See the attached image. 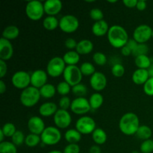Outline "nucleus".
<instances>
[{"mask_svg":"<svg viewBox=\"0 0 153 153\" xmlns=\"http://www.w3.org/2000/svg\"><path fill=\"white\" fill-rule=\"evenodd\" d=\"M109 43L116 49H122L128 41V34L126 30L119 25H114L110 27L108 32Z\"/></svg>","mask_w":153,"mask_h":153,"instance_id":"obj_1","label":"nucleus"},{"mask_svg":"<svg viewBox=\"0 0 153 153\" xmlns=\"http://www.w3.org/2000/svg\"><path fill=\"white\" fill-rule=\"evenodd\" d=\"M48 153H64V152H61V151L59 150H52V151H50V152H49Z\"/></svg>","mask_w":153,"mask_h":153,"instance_id":"obj_57","label":"nucleus"},{"mask_svg":"<svg viewBox=\"0 0 153 153\" xmlns=\"http://www.w3.org/2000/svg\"><path fill=\"white\" fill-rule=\"evenodd\" d=\"M25 134L20 130H17L11 137V142L16 146H19L23 144V143H25Z\"/></svg>","mask_w":153,"mask_h":153,"instance_id":"obj_35","label":"nucleus"},{"mask_svg":"<svg viewBox=\"0 0 153 153\" xmlns=\"http://www.w3.org/2000/svg\"><path fill=\"white\" fill-rule=\"evenodd\" d=\"M64 153H79L80 152V146L77 143H69L64 147Z\"/></svg>","mask_w":153,"mask_h":153,"instance_id":"obj_46","label":"nucleus"},{"mask_svg":"<svg viewBox=\"0 0 153 153\" xmlns=\"http://www.w3.org/2000/svg\"><path fill=\"white\" fill-rule=\"evenodd\" d=\"M134 64L137 69L148 70L152 64V61L148 55H140V56L136 57L134 60Z\"/></svg>","mask_w":153,"mask_h":153,"instance_id":"obj_30","label":"nucleus"},{"mask_svg":"<svg viewBox=\"0 0 153 153\" xmlns=\"http://www.w3.org/2000/svg\"><path fill=\"white\" fill-rule=\"evenodd\" d=\"M11 82L17 89L24 90L31 85V75L22 70L17 71L12 76Z\"/></svg>","mask_w":153,"mask_h":153,"instance_id":"obj_10","label":"nucleus"},{"mask_svg":"<svg viewBox=\"0 0 153 153\" xmlns=\"http://www.w3.org/2000/svg\"><path fill=\"white\" fill-rule=\"evenodd\" d=\"M92 138L94 143L97 145H102L105 143V142L107 141V133L102 128H97L92 133Z\"/></svg>","mask_w":153,"mask_h":153,"instance_id":"obj_25","label":"nucleus"},{"mask_svg":"<svg viewBox=\"0 0 153 153\" xmlns=\"http://www.w3.org/2000/svg\"><path fill=\"white\" fill-rule=\"evenodd\" d=\"M140 127V120L136 114L128 112L123 115L119 122V128L126 135H134Z\"/></svg>","mask_w":153,"mask_h":153,"instance_id":"obj_2","label":"nucleus"},{"mask_svg":"<svg viewBox=\"0 0 153 153\" xmlns=\"http://www.w3.org/2000/svg\"><path fill=\"white\" fill-rule=\"evenodd\" d=\"M93 61L96 64L99 66H104L107 63V57L104 53L101 52H97L93 55Z\"/></svg>","mask_w":153,"mask_h":153,"instance_id":"obj_40","label":"nucleus"},{"mask_svg":"<svg viewBox=\"0 0 153 153\" xmlns=\"http://www.w3.org/2000/svg\"><path fill=\"white\" fill-rule=\"evenodd\" d=\"M117 1H108V2H109V3H115V2H117Z\"/></svg>","mask_w":153,"mask_h":153,"instance_id":"obj_58","label":"nucleus"},{"mask_svg":"<svg viewBox=\"0 0 153 153\" xmlns=\"http://www.w3.org/2000/svg\"><path fill=\"white\" fill-rule=\"evenodd\" d=\"M43 26L48 31H53L59 27V20L55 16H48L43 19Z\"/></svg>","mask_w":153,"mask_h":153,"instance_id":"obj_29","label":"nucleus"},{"mask_svg":"<svg viewBox=\"0 0 153 153\" xmlns=\"http://www.w3.org/2000/svg\"><path fill=\"white\" fill-rule=\"evenodd\" d=\"M58 106L55 103L52 102H47L43 103L39 108V114L42 117H48L54 116L57 111H58Z\"/></svg>","mask_w":153,"mask_h":153,"instance_id":"obj_19","label":"nucleus"},{"mask_svg":"<svg viewBox=\"0 0 153 153\" xmlns=\"http://www.w3.org/2000/svg\"><path fill=\"white\" fill-rule=\"evenodd\" d=\"M45 13L48 16H53L58 14L62 10L63 4L60 0H47L43 2Z\"/></svg>","mask_w":153,"mask_h":153,"instance_id":"obj_18","label":"nucleus"},{"mask_svg":"<svg viewBox=\"0 0 153 153\" xmlns=\"http://www.w3.org/2000/svg\"><path fill=\"white\" fill-rule=\"evenodd\" d=\"M63 76H64V82L68 83L73 88L81 83L83 75L78 66L73 65L67 66Z\"/></svg>","mask_w":153,"mask_h":153,"instance_id":"obj_7","label":"nucleus"},{"mask_svg":"<svg viewBox=\"0 0 153 153\" xmlns=\"http://www.w3.org/2000/svg\"><path fill=\"white\" fill-rule=\"evenodd\" d=\"M7 72V66L6 61L0 60V77L2 79L6 76Z\"/></svg>","mask_w":153,"mask_h":153,"instance_id":"obj_48","label":"nucleus"},{"mask_svg":"<svg viewBox=\"0 0 153 153\" xmlns=\"http://www.w3.org/2000/svg\"><path fill=\"white\" fill-rule=\"evenodd\" d=\"M64 45H65V46L67 48V49H70V51H73V49H76L78 43L75 39L70 37V38H67V40H65Z\"/></svg>","mask_w":153,"mask_h":153,"instance_id":"obj_47","label":"nucleus"},{"mask_svg":"<svg viewBox=\"0 0 153 153\" xmlns=\"http://www.w3.org/2000/svg\"><path fill=\"white\" fill-rule=\"evenodd\" d=\"M89 153H102L99 145H94L89 149Z\"/></svg>","mask_w":153,"mask_h":153,"instance_id":"obj_53","label":"nucleus"},{"mask_svg":"<svg viewBox=\"0 0 153 153\" xmlns=\"http://www.w3.org/2000/svg\"><path fill=\"white\" fill-rule=\"evenodd\" d=\"M104 153H108V152H104Z\"/></svg>","mask_w":153,"mask_h":153,"instance_id":"obj_61","label":"nucleus"},{"mask_svg":"<svg viewBox=\"0 0 153 153\" xmlns=\"http://www.w3.org/2000/svg\"><path fill=\"white\" fill-rule=\"evenodd\" d=\"M107 83V78L101 72H96L90 79V85L91 88L98 93L103 91L106 88Z\"/></svg>","mask_w":153,"mask_h":153,"instance_id":"obj_14","label":"nucleus"},{"mask_svg":"<svg viewBox=\"0 0 153 153\" xmlns=\"http://www.w3.org/2000/svg\"><path fill=\"white\" fill-rule=\"evenodd\" d=\"M19 34V29L16 25H8L6 27L2 32V37L6 40H11L17 38Z\"/></svg>","mask_w":153,"mask_h":153,"instance_id":"obj_24","label":"nucleus"},{"mask_svg":"<svg viewBox=\"0 0 153 153\" xmlns=\"http://www.w3.org/2000/svg\"><path fill=\"white\" fill-rule=\"evenodd\" d=\"M146 6H147V4H146V1H144V0H139V1H137L136 8L138 10L142 11V10H144L146 8Z\"/></svg>","mask_w":153,"mask_h":153,"instance_id":"obj_51","label":"nucleus"},{"mask_svg":"<svg viewBox=\"0 0 153 153\" xmlns=\"http://www.w3.org/2000/svg\"><path fill=\"white\" fill-rule=\"evenodd\" d=\"M0 153H17L16 146L12 142L3 141L0 143Z\"/></svg>","mask_w":153,"mask_h":153,"instance_id":"obj_33","label":"nucleus"},{"mask_svg":"<svg viewBox=\"0 0 153 153\" xmlns=\"http://www.w3.org/2000/svg\"><path fill=\"white\" fill-rule=\"evenodd\" d=\"M1 130L4 133V136L7 137H12V136L17 131L15 125L12 123H7L4 124L2 128H1Z\"/></svg>","mask_w":153,"mask_h":153,"instance_id":"obj_38","label":"nucleus"},{"mask_svg":"<svg viewBox=\"0 0 153 153\" xmlns=\"http://www.w3.org/2000/svg\"><path fill=\"white\" fill-rule=\"evenodd\" d=\"M111 73L114 76L117 78L122 77L125 73V67L120 63L114 64L113 67H111Z\"/></svg>","mask_w":153,"mask_h":153,"instance_id":"obj_41","label":"nucleus"},{"mask_svg":"<svg viewBox=\"0 0 153 153\" xmlns=\"http://www.w3.org/2000/svg\"><path fill=\"white\" fill-rule=\"evenodd\" d=\"M56 90L58 94L63 96V97H65L67 94H70V91H71V86L64 81V82H61L58 84Z\"/></svg>","mask_w":153,"mask_h":153,"instance_id":"obj_36","label":"nucleus"},{"mask_svg":"<svg viewBox=\"0 0 153 153\" xmlns=\"http://www.w3.org/2000/svg\"><path fill=\"white\" fill-rule=\"evenodd\" d=\"M140 150L141 153H152L153 152V140H143V143L140 144Z\"/></svg>","mask_w":153,"mask_h":153,"instance_id":"obj_42","label":"nucleus"},{"mask_svg":"<svg viewBox=\"0 0 153 153\" xmlns=\"http://www.w3.org/2000/svg\"><path fill=\"white\" fill-rule=\"evenodd\" d=\"M72 92L77 97H85L88 93V88L85 85L80 83L72 88Z\"/></svg>","mask_w":153,"mask_h":153,"instance_id":"obj_39","label":"nucleus"},{"mask_svg":"<svg viewBox=\"0 0 153 153\" xmlns=\"http://www.w3.org/2000/svg\"><path fill=\"white\" fill-rule=\"evenodd\" d=\"M135 135L140 140H149L152 137V131L148 126L142 125L140 126Z\"/></svg>","mask_w":153,"mask_h":153,"instance_id":"obj_31","label":"nucleus"},{"mask_svg":"<svg viewBox=\"0 0 153 153\" xmlns=\"http://www.w3.org/2000/svg\"><path fill=\"white\" fill-rule=\"evenodd\" d=\"M131 153H139V152H137V151L134 150V151H133V152H131Z\"/></svg>","mask_w":153,"mask_h":153,"instance_id":"obj_59","label":"nucleus"},{"mask_svg":"<svg viewBox=\"0 0 153 153\" xmlns=\"http://www.w3.org/2000/svg\"><path fill=\"white\" fill-rule=\"evenodd\" d=\"M80 68L81 72H82L83 76H93L96 73V68L93 64L90 62H85L81 65Z\"/></svg>","mask_w":153,"mask_h":153,"instance_id":"obj_34","label":"nucleus"},{"mask_svg":"<svg viewBox=\"0 0 153 153\" xmlns=\"http://www.w3.org/2000/svg\"><path fill=\"white\" fill-rule=\"evenodd\" d=\"M54 123L58 128L64 129L68 128L72 123L71 114L67 110L58 109L54 115Z\"/></svg>","mask_w":153,"mask_h":153,"instance_id":"obj_13","label":"nucleus"},{"mask_svg":"<svg viewBox=\"0 0 153 153\" xmlns=\"http://www.w3.org/2000/svg\"><path fill=\"white\" fill-rule=\"evenodd\" d=\"M93 49H94V44L92 41L88 39H84L78 42L76 51L80 55H85L91 53Z\"/></svg>","mask_w":153,"mask_h":153,"instance_id":"obj_22","label":"nucleus"},{"mask_svg":"<svg viewBox=\"0 0 153 153\" xmlns=\"http://www.w3.org/2000/svg\"><path fill=\"white\" fill-rule=\"evenodd\" d=\"M48 74L43 70H36L31 74V86L40 89L47 84Z\"/></svg>","mask_w":153,"mask_h":153,"instance_id":"obj_16","label":"nucleus"},{"mask_svg":"<svg viewBox=\"0 0 153 153\" xmlns=\"http://www.w3.org/2000/svg\"><path fill=\"white\" fill-rule=\"evenodd\" d=\"M152 38L153 39V30H152Z\"/></svg>","mask_w":153,"mask_h":153,"instance_id":"obj_60","label":"nucleus"},{"mask_svg":"<svg viewBox=\"0 0 153 153\" xmlns=\"http://www.w3.org/2000/svg\"><path fill=\"white\" fill-rule=\"evenodd\" d=\"M79 21L74 15L67 14L62 16L59 20V28L63 32L71 34L78 30Z\"/></svg>","mask_w":153,"mask_h":153,"instance_id":"obj_8","label":"nucleus"},{"mask_svg":"<svg viewBox=\"0 0 153 153\" xmlns=\"http://www.w3.org/2000/svg\"><path fill=\"white\" fill-rule=\"evenodd\" d=\"M152 29L149 25L142 24L138 25L133 32V39L138 43H146L152 38Z\"/></svg>","mask_w":153,"mask_h":153,"instance_id":"obj_12","label":"nucleus"},{"mask_svg":"<svg viewBox=\"0 0 153 153\" xmlns=\"http://www.w3.org/2000/svg\"><path fill=\"white\" fill-rule=\"evenodd\" d=\"M147 70H148V73H149V77L153 78V64H151V66L149 67V69H148Z\"/></svg>","mask_w":153,"mask_h":153,"instance_id":"obj_55","label":"nucleus"},{"mask_svg":"<svg viewBox=\"0 0 153 153\" xmlns=\"http://www.w3.org/2000/svg\"><path fill=\"white\" fill-rule=\"evenodd\" d=\"M4 137H5V136H4V133L2 132V131H1V130H0V143H1V142L4 141Z\"/></svg>","mask_w":153,"mask_h":153,"instance_id":"obj_56","label":"nucleus"},{"mask_svg":"<svg viewBox=\"0 0 153 153\" xmlns=\"http://www.w3.org/2000/svg\"><path fill=\"white\" fill-rule=\"evenodd\" d=\"M61 133L59 128L54 126H48L40 135L42 143L46 146H54L61 141Z\"/></svg>","mask_w":153,"mask_h":153,"instance_id":"obj_5","label":"nucleus"},{"mask_svg":"<svg viewBox=\"0 0 153 153\" xmlns=\"http://www.w3.org/2000/svg\"><path fill=\"white\" fill-rule=\"evenodd\" d=\"M143 91L149 97H153V78H149L143 85Z\"/></svg>","mask_w":153,"mask_h":153,"instance_id":"obj_45","label":"nucleus"},{"mask_svg":"<svg viewBox=\"0 0 153 153\" xmlns=\"http://www.w3.org/2000/svg\"><path fill=\"white\" fill-rule=\"evenodd\" d=\"M40 97L41 96H40V90L33 86H29L22 90L19 97V100L23 106L31 108L38 103Z\"/></svg>","mask_w":153,"mask_h":153,"instance_id":"obj_3","label":"nucleus"},{"mask_svg":"<svg viewBox=\"0 0 153 153\" xmlns=\"http://www.w3.org/2000/svg\"><path fill=\"white\" fill-rule=\"evenodd\" d=\"M103 102H104V98L102 95L98 92L93 94L89 99L90 105H91V109H94V110L100 108L102 105Z\"/></svg>","mask_w":153,"mask_h":153,"instance_id":"obj_28","label":"nucleus"},{"mask_svg":"<svg viewBox=\"0 0 153 153\" xmlns=\"http://www.w3.org/2000/svg\"><path fill=\"white\" fill-rule=\"evenodd\" d=\"M149 75L147 70L143 69H137L132 74V81L135 85H143L148 79H149Z\"/></svg>","mask_w":153,"mask_h":153,"instance_id":"obj_21","label":"nucleus"},{"mask_svg":"<svg viewBox=\"0 0 153 153\" xmlns=\"http://www.w3.org/2000/svg\"><path fill=\"white\" fill-rule=\"evenodd\" d=\"M72 112L77 115H84L88 114L91 110L89 100L85 97H76L72 101L71 107Z\"/></svg>","mask_w":153,"mask_h":153,"instance_id":"obj_11","label":"nucleus"},{"mask_svg":"<svg viewBox=\"0 0 153 153\" xmlns=\"http://www.w3.org/2000/svg\"><path fill=\"white\" fill-rule=\"evenodd\" d=\"M63 59H64L66 65H76L80 61V55L76 51H68L64 55Z\"/></svg>","mask_w":153,"mask_h":153,"instance_id":"obj_23","label":"nucleus"},{"mask_svg":"<svg viewBox=\"0 0 153 153\" xmlns=\"http://www.w3.org/2000/svg\"><path fill=\"white\" fill-rule=\"evenodd\" d=\"M40 93L41 97L45 99H51L55 97L57 92L56 88L52 84H46L44 86L40 88Z\"/></svg>","mask_w":153,"mask_h":153,"instance_id":"obj_27","label":"nucleus"},{"mask_svg":"<svg viewBox=\"0 0 153 153\" xmlns=\"http://www.w3.org/2000/svg\"><path fill=\"white\" fill-rule=\"evenodd\" d=\"M41 141L40 135H37L35 134H31L30 133L29 134L25 137V144L28 147H35Z\"/></svg>","mask_w":153,"mask_h":153,"instance_id":"obj_32","label":"nucleus"},{"mask_svg":"<svg viewBox=\"0 0 153 153\" xmlns=\"http://www.w3.org/2000/svg\"><path fill=\"white\" fill-rule=\"evenodd\" d=\"M148 52H149V47L146 43H138L137 47L132 51L131 55L136 58L140 55H147Z\"/></svg>","mask_w":153,"mask_h":153,"instance_id":"obj_37","label":"nucleus"},{"mask_svg":"<svg viewBox=\"0 0 153 153\" xmlns=\"http://www.w3.org/2000/svg\"><path fill=\"white\" fill-rule=\"evenodd\" d=\"M109 26L108 22L105 20L98 21L95 22L92 25V32L97 37H102V36L108 34L109 31Z\"/></svg>","mask_w":153,"mask_h":153,"instance_id":"obj_20","label":"nucleus"},{"mask_svg":"<svg viewBox=\"0 0 153 153\" xmlns=\"http://www.w3.org/2000/svg\"><path fill=\"white\" fill-rule=\"evenodd\" d=\"M137 44H138V43H137V42L134 39H129V40H128V41L127 42V43L126 46L128 48H129V49L131 50V52H132V51L134 50L136 47H137Z\"/></svg>","mask_w":153,"mask_h":153,"instance_id":"obj_50","label":"nucleus"},{"mask_svg":"<svg viewBox=\"0 0 153 153\" xmlns=\"http://www.w3.org/2000/svg\"><path fill=\"white\" fill-rule=\"evenodd\" d=\"M121 53H122V55H123V56H129L130 55L132 54V52H131V50L129 48H128L126 46H125L121 49Z\"/></svg>","mask_w":153,"mask_h":153,"instance_id":"obj_52","label":"nucleus"},{"mask_svg":"<svg viewBox=\"0 0 153 153\" xmlns=\"http://www.w3.org/2000/svg\"><path fill=\"white\" fill-rule=\"evenodd\" d=\"M64 138L69 143H77L82 139V134L76 128H71L66 131Z\"/></svg>","mask_w":153,"mask_h":153,"instance_id":"obj_26","label":"nucleus"},{"mask_svg":"<svg viewBox=\"0 0 153 153\" xmlns=\"http://www.w3.org/2000/svg\"><path fill=\"white\" fill-rule=\"evenodd\" d=\"M7 90V86H6L5 83L3 80L0 81V94H3L6 92Z\"/></svg>","mask_w":153,"mask_h":153,"instance_id":"obj_54","label":"nucleus"},{"mask_svg":"<svg viewBox=\"0 0 153 153\" xmlns=\"http://www.w3.org/2000/svg\"><path fill=\"white\" fill-rule=\"evenodd\" d=\"M13 55V47L11 42L1 37L0 39V60L7 61Z\"/></svg>","mask_w":153,"mask_h":153,"instance_id":"obj_17","label":"nucleus"},{"mask_svg":"<svg viewBox=\"0 0 153 153\" xmlns=\"http://www.w3.org/2000/svg\"><path fill=\"white\" fill-rule=\"evenodd\" d=\"M27 126L31 134H35L37 135H41L45 128H46L45 126L44 121L38 116H33L30 117L28 120Z\"/></svg>","mask_w":153,"mask_h":153,"instance_id":"obj_15","label":"nucleus"},{"mask_svg":"<svg viewBox=\"0 0 153 153\" xmlns=\"http://www.w3.org/2000/svg\"><path fill=\"white\" fill-rule=\"evenodd\" d=\"M72 102L70 99L68 97L65 96V97H62L58 101V105H59L60 109H63V110H67L68 108H70L71 107Z\"/></svg>","mask_w":153,"mask_h":153,"instance_id":"obj_44","label":"nucleus"},{"mask_svg":"<svg viewBox=\"0 0 153 153\" xmlns=\"http://www.w3.org/2000/svg\"><path fill=\"white\" fill-rule=\"evenodd\" d=\"M90 16L93 20H94L95 22H98V21L102 20L104 14H103V12L101 9L95 7V8H93L91 10Z\"/></svg>","mask_w":153,"mask_h":153,"instance_id":"obj_43","label":"nucleus"},{"mask_svg":"<svg viewBox=\"0 0 153 153\" xmlns=\"http://www.w3.org/2000/svg\"><path fill=\"white\" fill-rule=\"evenodd\" d=\"M25 13L28 19L31 20H40L45 13L43 3L39 0L28 1L25 5Z\"/></svg>","mask_w":153,"mask_h":153,"instance_id":"obj_4","label":"nucleus"},{"mask_svg":"<svg viewBox=\"0 0 153 153\" xmlns=\"http://www.w3.org/2000/svg\"><path fill=\"white\" fill-rule=\"evenodd\" d=\"M124 5L128 8H134L137 6V0H123V1Z\"/></svg>","mask_w":153,"mask_h":153,"instance_id":"obj_49","label":"nucleus"},{"mask_svg":"<svg viewBox=\"0 0 153 153\" xmlns=\"http://www.w3.org/2000/svg\"><path fill=\"white\" fill-rule=\"evenodd\" d=\"M66 66L63 58L61 57H54L51 58L46 66V73L48 76L52 78H58L64 74Z\"/></svg>","mask_w":153,"mask_h":153,"instance_id":"obj_6","label":"nucleus"},{"mask_svg":"<svg viewBox=\"0 0 153 153\" xmlns=\"http://www.w3.org/2000/svg\"><path fill=\"white\" fill-rule=\"evenodd\" d=\"M97 126L95 120L89 116H83L76 123V128L82 134H92Z\"/></svg>","mask_w":153,"mask_h":153,"instance_id":"obj_9","label":"nucleus"}]
</instances>
